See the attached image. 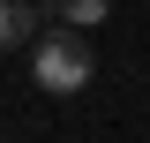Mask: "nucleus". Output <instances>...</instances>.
Returning <instances> with one entry per match:
<instances>
[{
  "mask_svg": "<svg viewBox=\"0 0 150 143\" xmlns=\"http://www.w3.org/2000/svg\"><path fill=\"white\" fill-rule=\"evenodd\" d=\"M30 83H38V90H53V98L83 90V83H90V45H83L75 30L38 38V53H30Z\"/></svg>",
  "mask_w": 150,
  "mask_h": 143,
  "instance_id": "f257e3e1",
  "label": "nucleus"
},
{
  "mask_svg": "<svg viewBox=\"0 0 150 143\" xmlns=\"http://www.w3.org/2000/svg\"><path fill=\"white\" fill-rule=\"evenodd\" d=\"M105 8H112V0H60V23L83 38V30H98V23H105Z\"/></svg>",
  "mask_w": 150,
  "mask_h": 143,
  "instance_id": "7ed1b4c3",
  "label": "nucleus"
},
{
  "mask_svg": "<svg viewBox=\"0 0 150 143\" xmlns=\"http://www.w3.org/2000/svg\"><path fill=\"white\" fill-rule=\"evenodd\" d=\"M30 30H38V8L30 0H0V53H15Z\"/></svg>",
  "mask_w": 150,
  "mask_h": 143,
  "instance_id": "f03ea898",
  "label": "nucleus"
}]
</instances>
